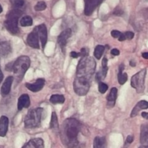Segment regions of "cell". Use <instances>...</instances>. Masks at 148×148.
Returning a JSON list of instances; mask_svg holds the SVG:
<instances>
[{
	"instance_id": "38",
	"label": "cell",
	"mask_w": 148,
	"mask_h": 148,
	"mask_svg": "<svg viewBox=\"0 0 148 148\" xmlns=\"http://www.w3.org/2000/svg\"><path fill=\"white\" fill-rule=\"evenodd\" d=\"M118 40H119V41H123V40H126V37H125V36H124V33H121V36L118 38Z\"/></svg>"
},
{
	"instance_id": "25",
	"label": "cell",
	"mask_w": 148,
	"mask_h": 148,
	"mask_svg": "<svg viewBox=\"0 0 148 148\" xmlns=\"http://www.w3.org/2000/svg\"><path fill=\"white\" fill-rule=\"evenodd\" d=\"M50 102L53 104H62L64 103L65 98L62 95H52L49 99Z\"/></svg>"
},
{
	"instance_id": "29",
	"label": "cell",
	"mask_w": 148,
	"mask_h": 148,
	"mask_svg": "<svg viewBox=\"0 0 148 148\" xmlns=\"http://www.w3.org/2000/svg\"><path fill=\"white\" fill-rule=\"evenodd\" d=\"M46 8V4L44 1H38L35 6L34 9L36 11H43Z\"/></svg>"
},
{
	"instance_id": "12",
	"label": "cell",
	"mask_w": 148,
	"mask_h": 148,
	"mask_svg": "<svg viewBox=\"0 0 148 148\" xmlns=\"http://www.w3.org/2000/svg\"><path fill=\"white\" fill-rule=\"evenodd\" d=\"M71 35H72V30L70 28H66L64 30H63L60 33V35L58 36V43L62 49H64L66 46L68 39L70 38Z\"/></svg>"
},
{
	"instance_id": "5",
	"label": "cell",
	"mask_w": 148,
	"mask_h": 148,
	"mask_svg": "<svg viewBox=\"0 0 148 148\" xmlns=\"http://www.w3.org/2000/svg\"><path fill=\"white\" fill-rule=\"evenodd\" d=\"M30 66V59L27 56H20L13 63L12 69L16 77L19 80H22L23 76Z\"/></svg>"
},
{
	"instance_id": "16",
	"label": "cell",
	"mask_w": 148,
	"mask_h": 148,
	"mask_svg": "<svg viewBox=\"0 0 148 148\" xmlns=\"http://www.w3.org/2000/svg\"><path fill=\"white\" fill-rule=\"evenodd\" d=\"M30 101L29 95L27 94H23L19 98L17 103V108L19 111H21L24 108H28L30 106Z\"/></svg>"
},
{
	"instance_id": "33",
	"label": "cell",
	"mask_w": 148,
	"mask_h": 148,
	"mask_svg": "<svg viewBox=\"0 0 148 148\" xmlns=\"http://www.w3.org/2000/svg\"><path fill=\"white\" fill-rule=\"evenodd\" d=\"M88 51H87V49H85V48H82V49H81L80 52H79V56L83 57V56H88Z\"/></svg>"
},
{
	"instance_id": "41",
	"label": "cell",
	"mask_w": 148,
	"mask_h": 148,
	"mask_svg": "<svg viewBox=\"0 0 148 148\" xmlns=\"http://www.w3.org/2000/svg\"><path fill=\"white\" fill-rule=\"evenodd\" d=\"M147 116H148L147 113H146V112L142 113V116L144 117V118H147Z\"/></svg>"
},
{
	"instance_id": "23",
	"label": "cell",
	"mask_w": 148,
	"mask_h": 148,
	"mask_svg": "<svg viewBox=\"0 0 148 148\" xmlns=\"http://www.w3.org/2000/svg\"><path fill=\"white\" fill-rule=\"evenodd\" d=\"M124 69V65L121 64L119 67V74H118V81L120 85H124L128 79V76L127 73H123V70Z\"/></svg>"
},
{
	"instance_id": "18",
	"label": "cell",
	"mask_w": 148,
	"mask_h": 148,
	"mask_svg": "<svg viewBox=\"0 0 148 148\" xmlns=\"http://www.w3.org/2000/svg\"><path fill=\"white\" fill-rule=\"evenodd\" d=\"M117 98V89L116 88H111L109 95L107 96V106L112 108L115 106L116 100Z\"/></svg>"
},
{
	"instance_id": "26",
	"label": "cell",
	"mask_w": 148,
	"mask_h": 148,
	"mask_svg": "<svg viewBox=\"0 0 148 148\" xmlns=\"http://www.w3.org/2000/svg\"><path fill=\"white\" fill-rule=\"evenodd\" d=\"M20 24L22 27H27L33 25V19L30 16H23L20 20Z\"/></svg>"
},
{
	"instance_id": "39",
	"label": "cell",
	"mask_w": 148,
	"mask_h": 148,
	"mask_svg": "<svg viewBox=\"0 0 148 148\" xmlns=\"http://www.w3.org/2000/svg\"><path fill=\"white\" fill-rule=\"evenodd\" d=\"M3 77H4V75H3L2 72H1V67H0V83L2 82Z\"/></svg>"
},
{
	"instance_id": "9",
	"label": "cell",
	"mask_w": 148,
	"mask_h": 148,
	"mask_svg": "<svg viewBox=\"0 0 148 148\" xmlns=\"http://www.w3.org/2000/svg\"><path fill=\"white\" fill-rule=\"evenodd\" d=\"M35 30L37 32V34L38 36L39 39L41 41L42 47L43 49H44L45 46H46V42H47V28H46V25L44 24H40L39 25L36 26L35 27Z\"/></svg>"
},
{
	"instance_id": "17",
	"label": "cell",
	"mask_w": 148,
	"mask_h": 148,
	"mask_svg": "<svg viewBox=\"0 0 148 148\" xmlns=\"http://www.w3.org/2000/svg\"><path fill=\"white\" fill-rule=\"evenodd\" d=\"M9 119L5 116L0 118V137H5L8 131Z\"/></svg>"
},
{
	"instance_id": "11",
	"label": "cell",
	"mask_w": 148,
	"mask_h": 148,
	"mask_svg": "<svg viewBox=\"0 0 148 148\" xmlns=\"http://www.w3.org/2000/svg\"><path fill=\"white\" fill-rule=\"evenodd\" d=\"M108 59L106 58H103L102 60V67L96 73V76H95V79L98 82H102L106 78L107 75V72H108Z\"/></svg>"
},
{
	"instance_id": "15",
	"label": "cell",
	"mask_w": 148,
	"mask_h": 148,
	"mask_svg": "<svg viewBox=\"0 0 148 148\" xmlns=\"http://www.w3.org/2000/svg\"><path fill=\"white\" fill-rule=\"evenodd\" d=\"M13 80H14V77L12 76L7 77V79L4 80L1 88V92L3 96L8 95L10 93V90H11V86L13 82Z\"/></svg>"
},
{
	"instance_id": "19",
	"label": "cell",
	"mask_w": 148,
	"mask_h": 148,
	"mask_svg": "<svg viewBox=\"0 0 148 148\" xmlns=\"http://www.w3.org/2000/svg\"><path fill=\"white\" fill-rule=\"evenodd\" d=\"M147 108H148V103L147 101H140V102H139L138 103L134 106V108H133L131 114H130V116L131 117L136 116L141 110L147 109Z\"/></svg>"
},
{
	"instance_id": "31",
	"label": "cell",
	"mask_w": 148,
	"mask_h": 148,
	"mask_svg": "<svg viewBox=\"0 0 148 148\" xmlns=\"http://www.w3.org/2000/svg\"><path fill=\"white\" fill-rule=\"evenodd\" d=\"M111 36H112L113 38H118L120 36H121V33L120 31H119V30H112V31H111Z\"/></svg>"
},
{
	"instance_id": "10",
	"label": "cell",
	"mask_w": 148,
	"mask_h": 148,
	"mask_svg": "<svg viewBox=\"0 0 148 148\" xmlns=\"http://www.w3.org/2000/svg\"><path fill=\"white\" fill-rule=\"evenodd\" d=\"M26 41H27V45L30 46V47L33 48V49H39V38L35 28L33 29L31 33H29Z\"/></svg>"
},
{
	"instance_id": "20",
	"label": "cell",
	"mask_w": 148,
	"mask_h": 148,
	"mask_svg": "<svg viewBox=\"0 0 148 148\" xmlns=\"http://www.w3.org/2000/svg\"><path fill=\"white\" fill-rule=\"evenodd\" d=\"M11 52V46L9 42L0 40V57H4Z\"/></svg>"
},
{
	"instance_id": "6",
	"label": "cell",
	"mask_w": 148,
	"mask_h": 148,
	"mask_svg": "<svg viewBox=\"0 0 148 148\" xmlns=\"http://www.w3.org/2000/svg\"><path fill=\"white\" fill-rule=\"evenodd\" d=\"M73 87L77 95L82 96L86 95L89 91L90 87V80L85 78L76 77L74 81Z\"/></svg>"
},
{
	"instance_id": "34",
	"label": "cell",
	"mask_w": 148,
	"mask_h": 148,
	"mask_svg": "<svg viewBox=\"0 0 148 148\" xmlns=\"http://www.w3.org/2000/svg\"><path fill=\"white\" fill-rule=\"evenodd\" d=\"M111 53L113 56H118V55H119L120 51L117 49H114L111 51Z\"/></svg>"
},
{
	"instance_id": "37",
	"label": "cell",
	"mask_w": 148,
	"mask_h": 148,
	"mask_svg": "<svg viewBox=\"0 0 148 148\" xmlns=\"http://www.w3.org/2000/svg\"><path fill=\"white\" fill-rule=\"evenodd\" d=\"M133 140H134V137H133V136L129 135L128 137H127V140H126V142H127V143H128V144H131V143L133 142Z\"/></svg>"
},
{
	"instance_id": "40",
	"label": "cell",
	"mask_w": 148,
	"mask_h": 148,
	"mask_svg": "<svg viewBox=\"0 0 148 148\" xmlns=\"http://www.w3.org/2000/svg\"><path fill=\"white\" fill-rule=\"evenodd\" d=\"M143 57L145 58V59H148V53H147V52H145V53H143Z\"/></svg>"
},
{
	"instance_id": "13",
	"label": "cell",
	"mask_w": 148,
	"mask_h": 148,
	"mask_svg": "<svg viewBox=\"0 0 148 148\" xmlns=\"http://www.w3.org/2000/svg\"><path fill=\"white\" fill-rule=\"evenodd\" d=\"M44 85L45 79H42V78H38V79H36V81L34 83H26L25 87L29 90L32 91V92H36L43 89V88L44 87Z\"/></svg>"
},
{
	"instance_id": "14",
	"label": "cell",
	"mask_w": 148,
	"mask_h": 148,
	"mask_svg": "<svg viewBox=\"0 0 148 148\" xmlns=\"http://www.w3.org/2000/svg\"><path fill=\"white\" fill-rule=\"evenodd\" d=\"M44 143L41 138H33L29 140L22 148H43Z\"/></svg>"
},
{
	"instance_id": "43",
	"label": "cell",
	"mask_w": 148,
	"mask_h": 148,
	"mask_svg": "<svg viewBox=\"0 0 148 148\" xmlns=\"http://www.w3.org/2000/svg\"><path fill=\"white\" fill-rule=\"evenodd\" d=\"M139 148H148V146L147 145H142L140 146Z\"/></svg>"
},
{
	"instance_id": "42",
	"label": "cell",
	"mask_w": 148,
	"mask_h": 148,
	"mask_svg": "<svg viewBox=\"0 0 148 148\" xmlns=\"http://www.w3.org/2000/svg\"><path fill=\"white\" fill-rule=\"evenodd\" d=\"M130 64L132 66H135V63H134V62H133V61H130Z\"/></svg>"
},
{
	"instance_id": "24",
	"label": "cell",
	"mask_w": 148,
	"mask_h": 148,
	"mask_svg": "<svg viewBox=\"0 0 148 148\" xmlns=\"http://www.w3.org/2000/svg\"><path fill=\"white\" fill-rule=\"evenodd\" d=\"M50 129L53 130L54 132H58L59 130V121H58L57 116L55 112L52 113L51 115V120L50 122Z\"/></svg>"
},
{
	"instance_id": "35",
	"label": "cell",
	"mask_w": 148,
	"mask_h": 148,
	"mask_svg": "<svg viewBox=\"0 0 148 148\" xmlns=\"http://www.w3.org/2000/svg\"><path fill=\"white\" fill-rule=\"evenodd\" d=\"M70 56L72 58H75V59H76V58H77L78 56H79V53H77V52L76 51H72L70 53Z\"/></svg>"
},
{
	"instance_id": "8",
	"label": "cell",
	"mask_w": 148,
	"mask_h": 148,
	"mask_svg": "<svg viewBox=\"0 0 148 148\" xmlns=\"http://www.w3.org/2000/svg\"><path fill=\"white\" fill-rule=\"evenodd\" d=\"M84 1H85L84 13L85 15L89 16L103 2V0H84Z\"/></svg>"
},
{
	"instance_id": "27",
	"label": "cell",
	"mask_w": 148,
	"mask_h": 148,
	"mask_svg": "<svg viewBox=\"0 0 148 148\" xmlns=\"http://www.w3.org/2000/svg\"><path fill=\"white\" fill-rule=\"evenodd\" d=\"M104 51H105V46H101V45H98V46H97L95 48L94 56H95L97 59H101Z\"/></svg>"
},
{
	"instance_id": "32",
	"label": "cell",
	"mask_w": 148,
	"mask_h": 148,
	"mask_svg": "<svg viewBox=\"0 0 148 148\" xmlns=\"http://www.w3.org/2000/svg\"><path fill=\"white\" fill-rule=\"evenodd\" d=\"M124 36H125L126 37V39H129V40H131V39H132L133 38H134V33L133 32H131V31H127L125 33H124Z\"/></svg>"
},
{
	"instance_id": "28",
	"label": "cell",
	"mask_w": 148,
	"mask_h": 148,
	"mask_svg": "<svg viewBox=\"0 0 148 148\" xmlns=\"http://www.w3.org/2000/svg\"><path fill=\"white\" fill-rule=\"evenodd\" d=\"M13 8H20L25 4V0H10Z\"/></svg>"
},
{
	"instance_id": "44",
	"label": "cell",
	"mask_w": 148,
	"mask_h": 148,
	"mask_svg": "<svg viewBox=\"0 0 148 148\" xmlns=\"http://www.w3.org/2000/svg\"><path fill=\"white\" fill-rule=\"evenodd\" d=\"M3 9H2V7H1V5L0 4V13H1V12H2Z\"/></svg>"
},
{
	"instance_id": "2",
	"label": "cell",
	"mask_w": 148,
	"mask_h": 148,
	"mask_svg": "<svg viewBox=\"0 0 148 148\" xmlns=\"http://www.w3.org/2000/svg\"><path fill=\"white\" fill-rule=\"evenodd\" d=\"M96 62L92 56H83L79 60L77 67V76L91 80V77L95 73Z\"/></svg>"
},
{
	"instance_id": "22",
	"label": "cell",
	"mask_w": 148,
	"mask_h": 148,
	"mask_svg": "<svg viewBox=\"0 0 148 148\" xmlns=\"http://www.w3.org/2000/svg\"><path fill=\"white\" fill-rule=\"evenodd\" d=\"M93 148H107V143L105 137H95L93 142Z\"/></svg>"
},
{
	"instance_id": "36",
	"label": "cell",
	"mask_w": 148,
	"mask_h": 148,
	"mask_svg": "<svg viewBox=\"0 0 148 148\" xmlns=\"http://www.w3.org/2000/svg\"><path fill=\"white\" fill-rule=\"evenodd\" d=\"M114 14H116V15L117 16H120L121 15V14H123V11L121 10H117V9H116L115 10H114Z\"/></svg>"
},
{
	"instance_id": "3",
	"label": "cell",
	"mask_w": 148,
	"mask_h": 148,
	"mask_svg": "<svg viewBox=\"0 0 148 148\" xmlns=\"http://www.w3.org/2000/svg\"><path fill=\"white\" fill-rule=\"evenodd\" d=\"M22 14L23 11L20 8H13L7 14V18L4 22V26L12 34L15 35L19 33L18 20Z\"/></svg>"
},
{
	"instance_id": "21",
	"label": "cell",
	"mask_w": 148,
	"mask_h": 148,
	"mask_svg": "<svg viewBox=\"0 0 148 148\" xmlns=\"http://www.w3.org/2000/svg\"><path fill=\"white\" fill-rule=\"evenodd\" d=\"M140 143L143 145H147L148 143V127L147 124H143L141 126L140 132Z\"/></svg>"
},
{
	"instance_id": "7",
	"label": "cell",
	"mask_w": 148,
	"mask_h": 148,
	"mask_svg": "<svg viewBox=\"0 0 148 148\" xmlns=\"http://www.w3.org/2000/svg\"><path fill=\"white\" fill-rule=\"evenodd\" d=\"M147 69H143L132 76L131 79V85L137 90L138 93L143 92L145 90V81Z\"/></svg>"
},
{
	"instance_id": "4",
	"label": "cell",
	"mask_w": 148,
	"mask_h": 148,
	"mask_svg": "<svg viewBox=\"0 0 148 148\" xmlns=\"http://www.w3.org/2000/svg\"><path fill=\"white\" fill-rule=\"evenodd\" d=\"M43 109L36 108L30 110L25 117V127L27 129H34L40 127Z\"/></svg>"
},
{
	"instance_id": "1",
	"label": "cell",
	"mask_w": 148,
	"mask_h": 148,
	"mask_svg": "<svg viewBox=\"0 0 148 148\" xmlns=\"http://www.w3.org/2000/svg\"><path fill=\"white\" fill-rule=\"evenodd\" d=\"M80 123L73 118L66 119L61 129V140L67 148H79L78 135L80 132Z\"/></svg>"
},
{
	"instance_id": "30",
	"label": "cell",
	"mask_w": 148,
	"mask_h": 148,
	"mask_svg": "<svg viewBox=\"0 0 148 148\" xmlns=\"http://www.w3.org/2000/svg\"><path fill=\"white\" fill-rule=\"evenodd\" d=\"M108 85H106V84L103 83V82H99V85H98V90H99V92H101V93H105L107 91V90H108Z\"/></svg>"
}]
</instances>
